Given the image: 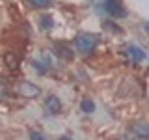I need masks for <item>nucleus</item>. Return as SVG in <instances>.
Here are the masks:
<instances>
[{"mask_svg": "<svg viewBox=\"0 0 149 140\" xmlns=\"http://www.w3.org/2000/svg\"><path fill=\"white\" fill-rule=\"evenodd\" d=\"M143 30H146L147 34H149V22H146V24H143Z\"/></svg>", "mask_w": 149, "mask_h": 140, "instance_id": "12", "label": "nucleus"}, {"mask_svg": "<svg viewBox=\"0 0 149 140\" xmlns=\"http://www.w3.org/2000/svg\"><path fill=\"white\" fill-rule=\"evenodd\" d=\"M80 108H82V112L90 114V112L95 110V105H93V101H91V99H82V103H80Z\"/></svg>", "mask_w": 149, "mask_h": 140, "instance_id": "10", "label": "nucleus"}, {"mask_svg": "<svg viewBox=\"0 0 149 140\" xmlns=\"http://www.w3.org/2000/svg\"><path fill=\"white\" fill-rule=\"evenodd\" d=\"M95 45H97V37L93 34H80V36H77V39H74V47H77L82 54L93 52Z\"/></svg>", "mask_w": 149, "mask_h": 140, "instance_id": "1", "label": "nucleus"}, {"mask_svg": "<svg viewBox=\"0 0 149 140\" xmlns=\"http://www.w3.org/2000/svg\"><path fill=\"white\" fill-rule=\"evenodd\" d=\"M132 133L140 138H149V123H146V121H136L132 125Z\"/></svg>", "mask_w": 149, "mask_h": 140, "instance_id": "6", "label": "nucleus"}, {"mask_svg": "<svg viewBox=\"0 0 149 140\" xmlns=\"http://www.w3.org/2000/svg\"><path fill=\"white\" fill-rule=\"evenodd\" d=\"M54 50L58 52V56H62L63 60H71L73 58V50L69 49V47H65L63 43H56L54 45Z\"/></svg>", "mask_w": 149, "mask_h": 140, "instance_id": "7", "label": "nucleus"}, {"mask_svg": "<svg viewBox=\"0 0 149 140\" xmlns=\"http://www.w3.org/2000/svg\"><path fill=\"white\" fill-rule=\"evenodd\" d=\"M45 108L50 112V114H58L60 110H62V103H60V99L56 95H49L45 99Z\"/></svg>", "mask_w": 149, "mask_h": 140, "instance_id": "5", "label": "nucleus"}, {"mask_svg": "<svg viewBox=\"0 0 149 140\" xmlns=\"http://www.w3.org/2000/svg\"><path fill=\"white\" fill-rule=\"evenodd\" d=\"M104 11L108 15L119 19V17H125L127 15V9L123 8V4L119 0H104Z\"/></svg>", "mask_w": 149, "mask_h": 140, "instance_id": "2", "label": "nucleus"}, {"mask_svg": "<svg viewBox=\"0 0 149 140\" xmlns=\"http://www.w3.org/2000/svg\"><path fill=\"white\" fill-rule=\"evenodd\" d=\"M125 54H127V58L132 60L134 64H140V62H143V60L147 58L146 50H143L142 47H138V45H129L127 49H125Z\"/></svg>", "mask_w": 149, "mask_h": 140, "instance_id": "3", "label": "nucleus"}, {"mask_svg": "<svg viewBox=\"0 0 149 140\" xmlns=\"http://www.w3.org/2000/svg\"><path fill=\"white\" fill-rule=\"evenodd\" d=\"M19 92H21V95L26 97V99H34V97H37L41 93L39 86H36L34 82H22L21 88H19Z\"/></svg>", "mask_w": 149, "mask_h": 140, "instance_id": "4", "label": "nucleus"}, {"mask_svg": "<svg viewBox=\"0 0 149 140\" xmlns=\"http://www.w3.org/2000/svg\"><path fill=\"white\" fill-rule=\"evenodd\" d=\"M39 22H41V28H43V30H50V28L54 26V21H52L50 15H41Z\"/></svg>", "mask_w": 149, "mask_h": 140, "instance_id": "9", "label": "nucleus"}, {"mask_svg": "<svg viewBox=\"0 0 149 140\" xmlns=\"http://www.w3.org/2000/svg\"><path fill=\"white\" fill-rule=\"evenodd\" d=\"M4 60H6V64H8L9 69H17V67H19V60H17V56L13 54V52H6Z\"/></svg>", "mask_w": 149, "mask_h": 140, "instance_id": "8", "label": "nucleus"}, {"mask_svg": "<svg viewBox=\"0 0 149 140\" xmlns=\"http://www.w3.org/2000/svg\"><path fill=\"white\" fill-rule=\"evenodd\" d=\"M28 2L36 8H49L50 6V0H28Z\"/></svg>", "mask_w": 149, "mask_h": 140, "instance_id": "11", "label": "nucleus"}]
</instances>
